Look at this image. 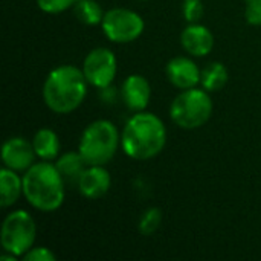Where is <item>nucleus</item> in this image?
Masks as SVG:
<instances>
[{
	"mask_svg": "<svg viewBox=\"0 0 261 261\" xmlns=\"http://www.w3.org/2000/svg\"><path fill=\"white\" fill-rule=\"evenodd\" d=\"M167 142V128L153 113L138 112L122 130V150L136 161H147L158 156Z\"/></svg>",
	"mask_w": 261,
	"mask_h": 261,
	"instance_id": "nucleus-1",
	"label": "nucleus"
},
{
	"mask_svg": "<svg viewBox=\"0 0 261 261\" xmlns=\"http://www.w3.org/2000/svg\"><path fill=\"white\" fill-rule=\"evenodd\" d=\"M87 95L84 72L75 66L64 64L54 69L43 86L44 104L55 113L66 115L78 109Z\"/></svg>",
	"mask_w": 261,
	"mask_h": 261,
	"instance_id": "nucleus-2",
	"label": "nucleus"
},
{
	"mask_svg": "<svg viewBox=\"0 0 261 261\" xmlns=\"http://www.w3.org/2000/svg\"><path fill=\"white\" fill-rule=\"evenodd\" d=\"M64 180L55 164L43 161L34 164L23 176V194L37 210L52 213L64 202Z\"/></svg>",
	"mask_w": 261,
	"mask_h": 261,
	"instance_id": "nucleus-3",
	"label": "nucleus"
},
{
	"mask_svg": "<svg viewBox=\"0 0 261 261\" xmlns=\"http://www.w3.org/2000/svg\"><path fill=\"white\" fill-rule=\"evenodd\" d=\"M119 133L115 124L106 119L92 122L81 135L78 151L89 165H106L119 147Z\"/></svg>",
	"mask_w": 261,
	"mask_h": 261,
	"instance_id": "nucleus-4",
	"label": "nucleus"
},
{
	"mask_svg": "<svg viewBox=\"0 0 261 261\" xmlns=\"http://www.w3.org/2000/svg\"><path fill=\"white\" fill-rule=\"evenodd\" d=\"M171 119L185 130H194L208 122L213 115V101L203 89H187L179 93L170 107Z\"/></svg>",
	"mask_w": 261,
	"mask_h": 261,
	"instance_id": "nucleus-5",
	"label": "nucleus"
},
{
	"mask_svg": "<svg viewBox=\"0 0 261 261\" xmlns=\"http://www.w3.org/2000/svg\"><path fill=\"white\" fill-rule=\"evenodd\" d=\"M37 237V225L32 216L23 210H17L6 216L2 225V248L15 257H23L34 248Z\"/></svg>",
	"mask_w": 261,
	"mask_h": 261,
	"instance_id": "nucleus-6",
	"label": "nucleus"
},
{
	"mask_svg": "<svg viewBox=\"0 0 261 261\" xmlns=\"http://www.w3.org/2000/svg\"><path fill=\"white\" fill-rule=\"evenodd\" d=\"M102 31L110 41L115 43H130L141 37L145 23L142 17L125 8H113L104 12L101 21Z\"/></svg>",
	"mask_w": 261,
	"mask_h": 261,
	"instance_id": "nucleus-7",
	"label": "nucleus"
},
{
	"mask_svg": "<svg viewBox=\"0 0 261 261\" xmlns=\"http://www.w3.org/2000/svg\"><path fill=\"white\" fill-rule=\"evenodd\" d=\"M118 61L115 54L107 47H96L87 54L83 64V72L89 84L106 89L116 76Z\"/></svg>",
	"mask_w": 261,
	"mask_h": 261,
	"instance_id": "nucleus-8",
	"label": "nucleus"
},
{
	"mask_svg": "<svg viewBox=\"0 0 261 261\" xmlns=\"http://www.w3.org/2000/svg\"><path fill=\"white\" fill-rule=\"evenodd\" d=\"M35 150L32 142H28L23 138H11L3 144L2 159L6 168L14 171H26L34 165Z\"/></svg>",
	"mask_w": 261,
	"mask_h": 261,
	"instance_id": "nucleus-9",
	"label": "nucleus"
},
{
	"mask_svg": "<svg viewBox=\"0 0 261 261\" xmlns=\"http://www.w3.org/2000/svg\"><path fill=\"white\" fill-rule=\"evenodd\" d=\"M200 75L202 72L196 63L187 57H176L167 64V76L170 83L182 90L196 87L200 83Z\"/></svg>",
	"mask_w": 261,
	"mask_h": 261,
	"instance_id": "nucleus-10",
	"label": "nucleus"
},
{
	"mask_svg": "<svg viewBox=\"0 0 261 261\" xmlns=\"http://www.w3.org/2000/svg\"><path fill=\"white\" fill-rule=\"evenodd\" d=\"M151 87L145 76L133 73L125 78L122 84V99L133 112H142L150 101Z\"/></svg>",
	"mask_w": 261,
	"mask_h": 261,
	"instance_id": "nucleus-11",
	"label": "nucleus"
},
{
	"mask_svg": "<svg viewBox=\"0 0 261 261\" xmlns=\"http://www.w3.org/2000/svg\"><path fill=\"white\" fill-rule=\"evenodd\" d=\"M110 184V173L104 168V165H89L78 184V190L84 197L95 200L107 194Z\"/></svg>",
	"mask_w": 261,
	"mask_h": 261,
	"instance_id": "nucleus-12",
	"label": "nucleus"
},
{
	"mask_svg": "<svg viewBox=\"0 0 261 261\" xmlns=\"http://www.w3.org/2000/svg\"><path fill=\"white\" fill-rule=\"evenodd\" d=\"M184 49L194 57H205L214 47V37L211 31L199 23H190L180 35Z\"/></svg>",
	"mask_w": 261,
	"mask_h": 261,
	"instance_id": "nucleus-13",
	"label": "nucleus"
},
{
	"mask_svg": "<svg viewBox=\"0 0 261 261\" xmlns=\"http://www.w3.org/2000/svg\"><path fill=\"white\" fill-rule=\"evenodd\" d=\"M55 167L58 170V173L61 174L63 180L66 185L69 187H78L84 171L87 170L89 164L86 162V159L81 156V153H75V151H67L64 154H61L57 162Z\"/></svg>",
	"mask_w": 261,
	"mask_h": 261,
	"instance_id": "nucleus-14",
	"label": "nucleus"
},
{
	"mask_svg": "<svg viewBox=\"0 0 261 261\" xmlns=\"http://www.w3.org/2000/svg\"><path fill=\"white\" fill-rule=\"evenodd\" d=\"M23 193V179H20L14 170L3 168L0 173V205L2 208L12 206Z\"/></svg>",
	"mask_w": 261,
	"mask_h": 261,
	"instance_id": "nucleus-15",
	"label": "nucleus"
},
{
	"mask_svg": "<svg viewBox=\"0 0 261 261\" xmlns=\"http://www.w3.org/2000/svg\"><path fill=\"white\" fill-rule=\"evenodd\" d=\"M34 150L38 158L43 161H52L58 158L60 153V139L58 135L50 128H40L32 139Z\"/></svg>",
	"mask_w": 261,
	"mask_h": 261,
	"instance_id": "nucleus-16",
	"label": "nucleus"
},
{
	"mask_svg": "<svg viewBox=\"0 0 261 261\" xmlns=\"http://www.w3.org/2000/svg\"><path fill=\"white\" fill-rule=\"evenodd\" d=\"M228 69L222 63L208 64L200 75V83L206 92H217L228 83Z\"/></svg>",
	"mask_w": 261,
	"mask_h": 261,
	"instance_id": "nucleus-17",
	"label": "nucleus"
},
{
	"mask_svg": "<svg viewBox=\"0 0 261 261\" xmlns=\"http://www.w3.org/2000/svg\"><path fill=\"white\" fill-rule=\"evenodd\" d=\"M75 17L87 26H95L102 21L104 12L95 0H78L73 6Z\"/></svg>",
	"mask_w": 261,
	"mask_h": 261,
	"instance_id": "nucleus-18",
	"label": "nucleus"
},
{
	"mask_svg": "<svg viewBox=\"0 0 261 261\" xmlns=\"http://www.w3.org/2000/svg\"><path fill=\"white\" fill-rule=\"evenodd\" d=\"M161 222H162V213H161L159 208H150V210H147L142 214L141 220H139V231H141V234L145 236V237L154 234L159 229Z\"/></svg>",
	"mask_w": 261,
	"mask_h": 261,
	"instance_id": "nucleus-19",
	"label": "nucleus"
},
{
	"mask_svg": "<svg viewBox=\"0 0 261 261\" xmlns=\"http://www.w3.org/2000/svg\"><path fill=\"white\" fill-rule=\"evenodd\" d=\"M184 17L188 23H199L203 17L205 8L202 0H184L182 3Z\"/></svg>",
	"mask_w": 261,
	"mask_h": 261,
	"instance_id": "nucleus-20",
	"label": "nucleus"
},
{
	"mask_svg": "<svg viewBox=\"0 0 261 261\" xmlns=\"http://www.w3.org/2000/svg\"><path fill=\"white\" fill-rule=\"evenodd\" d=\"M76 2L78 0H37V5L43 12L58 14V12H63V11L75 6Z\"/></svg>",
	"mask_w": 261,
	"mask_h": 261,
	"instance_id": "nucleus-21",
	"label": "nucleus"
},
{
	"mask_svg": "<svg viewBox=\"0 0 261 261\" xmlns=\"http://www.w3.org/2000/svg\"><path fill=\"white\" fill-rule=\"evenodd\" d=\"M23 260L26 261H55L57 257L55 254L44 248V246H37V248H31L24 255H23Z\"/></svg>",
	"mask_w": 261,
	"mask_h": 261,
	"instance_id": "nucleus-22",
	"label": "nucleus"
},
{
	"mask_svg": "<svg viewBox=\"0 0 261 261\" xmlns=\"http://www.w3.org/2000/svg\"><path fill=\"white\" fill-rule=\"evenodd\" d=\"M245 15L249 24L261 26V0H248Z\"/></svg>",
	"mask_w": 261,
	"mask_h": 261,
	"instance_id": "nucleus-23",
	"label": "nucleus"
},
{
	"mask_svg": "<svg viewBox=\"0 0 261 261\" xmlns=\"http://www.w3.org/2000/svg\"><path fill=\"white\" fill-rule=\"evenodd\" d=\"M15 258H17V257L12 255V254H9V255H2V257H0V260L2 261H15Z\"/></svg>",
	"mask_w": 261,
	"mask_h": 261,
	"instance_id": "nucleus-24",
	"label": "nucleus"
}]
</instances>
